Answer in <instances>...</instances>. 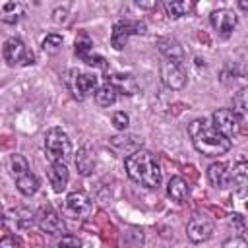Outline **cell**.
<instances>
[{
  "label": "cell",
  "mask_w": 248,
  "mask_h": 248,
  "mask_svg": "<svg viewBox=\"0 0 248 248\" xmlns=\"http://www.w3.org/2000/svg\"><path fill=\"white\" fill-rule=\"evenodd\" d=\"M124 169L128 176L143 188H159L161 184V167L155 155L147 149H136L124 159Z\"/></svg>",
  "instance_id": "cell-1"
},
{
  "label": "cell",
  "mask_w": 248,
  "mask_h": 248,
  "mask_svg": "<svg viewBox=\"0 0 248 248\" xmlns=\"http://www.w3.org/2000/svg\"><path fill=\"white\" fill-rule=\"evenodd\" d=\"M188 134H190V140L194 143V147L205 155V157H219V155H225L229 149H231V140L223 138L213 126L209 120L205 118H196L188 124Z\"/></svg>",
  "instance_id": "cell-2"
},
{
  "label": "cell",
  "mask_w": 248,
  "mask_h": 248,
  "mask_svg": "<svg viewBox=\"0 0 248 248\" xmlns=\"http://www.w3.org/2000/svg\"><path fill=\"white\" fill-rule=\"evenodd\" d=\"M45 153L50 163H68L74 155L72 141L62 128H50L45 134Z\"/></svg>",
  "instance_id": "cell-3"
},
{
  "label": "cell",
  "mask_w": 248,
  "mask_h": 248,
  "mask_svg": "<svg viewBox=\"0 0 248 248\" xmlns=\"http://www.w3.org/2000/svg\"><path fill=\"white\" fill-rule=\"evenodd\" d=\"M2 56L10 66H29L35 62L33 50L19 37H10L2 45Z\"/></svg>",
  "instance_id": "cell-4"
},
{
  "label": "cell",
  "mask_w": 248,
  "mask_h": 248,
  "mask_svg": "<svg viewBox=\"0 0 248 248\" xmlns=\"http://www.w3.org/2000/svg\"><path fill=\"white\" fill-rule=\"evenodd\" d=\"M99 79L95 74L91 72H83V70H72L68 74V89L72 93L74 99L78 101H83L87 95L95 93V89L99 87L97 85Z\"/></svg>",
  "instance_id": "cell-5"
},
{
  "label": "cell",
  "mask_w": 248,
  "mask_h": 248,
  "mask_svg": "<svg viewBox=\"0 0 248 248\" xmlns=\"http://www.w3.org/2000/svg\"><path fill=\"white\" fill-rule=\"evenodd\" d=\"M145 31H147V27H145V23L140 21V19H120V21H116L114 27H112L110 45H112V48L122 50L132 35H145Z\"/></svg>",
  "instance_id": "cell-6"
},
{
  "label": "cell",
  "mask_w": 248,
  "mask_h": 248,
  "mask_svg": "<svg viewBox=\"0 0 248 248\" xmlns=\"http://www.w3.org/2000/svg\"><path fill=\"white\" fill-rule=\"evenodd\" d=\"M211 126L227 140H232L240 132V120L231 108H217L211 114Z\"/></svg>",
  "instance_id": "cell-7"
},
{
  "label": "cell",
  "mask_w": 248,
  "mask_h": 248,
  "mask_svg": "<svg viewBox=\"0 0 248 248\" xmlns=\"http://www.w3.org/2000/svg\"><path fill=\"white\" fill-rule=\"evenodd\" d=\"M91 207H93L91 198L85 192H72L66 196L62 211L70 219H83L91 213Z\"/></svg>",
  "instance_id": "cell-8"
},
{
  "label": "cell",
  "mask_w": 248,
  "mask_h": 248,
  "mask_svg": "<svg viewBox=\"0 0 248 248\" xmlns=\"http://www.w3.org/2000/svg\"><path fill=\"white\" fill-rule=\"evenodd\" d=\"M161 79L163 83L169 87V89H182L188 81V76H186V70L182 68V64H176V62H170V60H165L161 64Z\"/></svg>",
  "instance_id": "cell-9"
},
{
  "label": "cell",
  "mask_w": 248,
  "mask_h": 248,
  "mask_svg": "<svg viewBox=\"0 0 248 248\" xmlns=\"http://www.w3.org/2000/svg\"><path fill=\"white\" fill-rule=\"evenodd\" d=\"M35 223H37V227L43 232H48V234H56V232H62L64 231V223L60 219V215L50 205H43L35 213Z\"/></svg>",
  "instance_id": "cell-10"
},
{
  "label": "cell",
  "mask_w": 248,
  "mask_h": 248,
  "mask_svg": "<svg viewBox=\"0 0 248 248\" xmlns=\"http://www.w3.org/2000/svg\"><path fill=\"white\" fill-rule=\"evenodd\" d=\"M209 19H211V25H213V29H215V33L219 37H229L234 31L236 23H238L236 14L232 10H227V8H221V10L211 12Z\"/></svg>",
  "instance_id": "cell-11"
},
{
  "label": "cell",
  "mask_w": 248,
  "mask_h": 248,
  "mask_svg": "<svg viewBox=\"0 0 248 248\" xmlns=\"http://www.w3.org/2000/svg\"><path fill=\"white\" fill-rule=\"evenodd\" d=\"M213 232V223L205 215H194L186 225V234L192 242H205Z\"/></svg>",
  "instance_id": "cell-12"
},
{
  "label": "cell",
  "mask_w": 248,
  "mask_h": 248,
  "mask_svg": "<svg viewBox=\"0 0 248 248\" xmlns=\"http://www.w3.org/2000/svg\"><path fill=\"white\" fill-rule=\"evenodd\" d=\"M46 178H48L52 190H54L56 194H60V192H64L66 186H68L70 172H68V169H66L64 163H50L48 169H46Z\"/></svg>",
  "instance_id": "cell-13"
},
{
  "label": "cell",
  "mask_w": 248,
  "mask_h": 248,
  "mask_svg": "<svg viewBox=\"0 0 248 248\" xmlns=\"http://www.w3.org/2000/svg\"><path fill=\"white\" fill-rule=\"evenodd\" d=\"M27 6L17 0H0V21L4 23H17L25 16Z\"/></svg>",
  "instance_id": "cell-14"
},
{
  "label": "cell",
  "mask_w": 248,
  "mask_h": 248,
  "mask_svg": "<svg viewBox=\"0 0 248 248\" xmlns=\"http://www.w3.org/2000/svg\"><path fill=\"white\" fill-rule=\"evenodd\" d=\"M157 46H159V52L165 56V60H170V62H176V64H180L184 60V48H182V45L174 37L159 39Z\"/></svg>",
  "instance_id": "cell-15"
},
{
  "label": "cell",
  "mask_w": 248,
  "mask_h": 248,
  "mask_svg": "<svg viewBox=\"0 0 248 248\" xmlns=\"http://www.w3.org/2000/svg\"><path fill=\"white\" fill-rule=\"evenodd\" d=\"M207 180H209V184L215 186V188H225V186H229V182H231V170H229L227 163H221V161L211 163V165L207 167Z\"/></svg>",
  "instance_id": "cell-16"
},
{
  "label": "cell",
  "mask_w": 248,
  "mask_h": 248,
  "mask_svg": "<svg viewBox=\"0 0 248 248\" xmlns=\"http://www.w3.org/2000/svg\"><path fill=\"white\" fill-rule=\"evenodd\" d=\"M167 194L172 202L176 203H182L190 198V184L182 178V176H172L167 184Z\"/></svg>",
  "instance_id": "cell-17"
},
{
  "label": "cell",
  "mask_w": 248,
  "mask_h": 248,
  "mask_svg": "<svg viewBox=\"0 0 248 248\" xmlns=\"http://www.w3.org/2000/svg\"><path fill=\"white\" fill-rule=\"evenodd\" d=\"M76 169H78V172L83 174V176H87V174L93 172V169H95V153H93L91 147L83 145V147L78 151V155H76Z\"/></svg>",
  "instance_id": "cell-18"
},
{
  "label": "cell",
  "mask_w": 248,
  "mask_h": 248,
  "mask_svg": "<svg viewBox=\"0 0 248 248\" xmlns=\"http://www.w3.org/2000/svg\"><path fill=\"white\" fill-rule=\"evenodd\" d=\"M229 184H232V188L236 190V194H238L240 198H244V196H246L248 170H246V163H244V161H240V163L232 169V172H231V182H229Z\"/></svg>",
  "instance_id": "cell-19"
},
{
  "label": "cell",
  "mask_w": 248,
  "mask_h": 248,
  "mask_svg": "<svg viewBox=\"0 0 248 248\" xmlns=\"http://www.w3.org/2000/svg\"><path fill=\"white\" fill-rule=\"evenodd\" d=\"M108 83L116 89V93H124V95H134L136 89H138L136 79L128 74H114V76H110Z\"/></svg>",
  "instance_id": "cell-20"
},
{
  "label": "cell",
  "mask_w": 248,
  "mask_h": 248,
  "mask_svg": "<svg viewBox=\"0 0 248 248\" xmlns=\"http://www.w3.org/2000/svg\"><path fill=\"white\" fill-rule=\"evenodd\" d=\"M165 10L170 17H182V16H188L192 10H194V2H188V0H167L165 2Z\"/></svg>",
  "instance_id": "cell-21"
},
{
  "label": "cell",
  "mask_w": 248,
  "mask_h": 248,
  "mask_svg": "<svg viewBox=\"0 0 248 248\" xmlns=\"http://www.w3.org/2000/svg\"><path fill=\"white\" fill-rule=\"evenodd\" d=\"M114 101H116V89L107 81V83H103V85H99L97 89H95V103L99 105V107H110V105H114Z\"/></svg>",
  "instance_id": "cell-22"
},
{
  "label": "cell",
  "mask_w": 248,
  "mask_h": 248,
  "mask_svg": "<svg viewBox=\"0 0 248 248\" xmlns=\"http://www.w3.org/2000/svg\"><path fill=\"white\" fill-rule=\"evenodd\" d=\"M16 186H17V190H19L23 196H33V194H37V190H39V180H37L35 174L25 172V174H21V176H16Z\"/></svg>",
  "instance_id": "cell-23"
},
{
  "label": "cell",
  "mask_w": 248,
  "mask_h": 248,
  "mask_svg": "<svg viewBox=\"0 0 248 248\" xmlns=\"http://www.w3.org/2000/svg\"><path fill=\"white\" fill-rule=\"evenodd\" d=\"M232 112L240 120V124L246 120V89H240L232 99Z\"/></svg>",
  "instance_id": "cell-24"
},
{
  "label": "cell",
  "mask_w": 248,
  "mask_h": 248,
  "mask_svg": "<svg viewBox=\"0 0 248 248\" xmlns=\"http://www.w3.org/2000/svg\"><path fill=\"white\" fill-rule=\"evenodd\" d=\"M76 48H74V52H76V56L81 60V58H85L89 52H93V43H91V39L85 35V33H81L78 39H76V45H74Z\"/></svg>",
  "instance_id": "cell-25"
},
{
  "label": "cell",
  "mask_w": 248,
  "mask_h": 248,
  "mask_svg": "<svg viewBox=\"0 0 248 248\" xmlns=\"http://www.w3.org/2000/svg\"><path fill=\"white\" fill-rule=\"evenodd\" d=\"M41 46H43V50H45V52L54 54V52H58V50H60V46H62V37H60L58 33H50V35H46V37L43 39Z\"/></svg>",
  "instance_id": "cell-26"
},
{
  "label": "cell",
  "mask_w": 248,
  "mask_h": 248,
  "mask_svg": "<svg viewBox=\"0 0 248 248\" xmlns=\"http://www.w3.org/2000/svg\"><path fill=\"white\" fill-rule=\"evenodd\" d=\"M12 172H14V176H21V174L29 172V163L23 155H19V153L12 155Z\"/></svg>",
  "instance_id": "cell-27"
},
{
  "label": "cell",
  "mask_w": 248,
  "mask_h": 248,
  "mask_svg": "<svg viewBox=\"0 0 248 248\" xmlns=\"http://www.w3.org/2000/svg\"><path fill=\"white\" fill-rule=\"evenodd\" d=\"M54 248H81V240L74 234H64L62 238L56 240V246Z\"/></svg>",
  "instance_id": "cell-28"
},
{
  "label": "cell",
  "mask_w": 248,
  "mask_h": 248,
  "mask_svg": "<svg viewBox=\"0 0 248 248\" xmlns=\"http://www.w3.org/2000/svg\"><path fill=\"white\" fill-rule=\"evenodd\" d=\"M128 124H130V116H128L126 112L116 110V112L112 114V126H114L116 130H126Z\"/></svg>",
  "instance_id": "cell-29"
},
{
  "label": "cell",
  "mask_w": 248,
  "mask_h": 248,
  "mask_svg": "<svg viewBox=\"0 0 248 248\" xmlns=\"http://www.w3.org/2000/svg\"><path fill=\"white\" fill-rule=\"evenodd\" d=\"M0 248H23V244H21V240L17 236L8 234V236H4L0 240Z\"/></svg>",
  "instance_id": "cell-30"
},
{
  "label": "cell",
  "mask_w": 248,
  "mask_h": 248,
  "mask_svg": "<svg viewBox=\"0 0 248 248\" xmlns=\"http://www.w3.org/2000/svg\"><path fill=\"white\" fill-rule=\"evenodd\" d=\"M223 248H248V244H246V240L242 236H232L231 240H227L223 244Z\"/></svg>",
  "instance_id": "cell-31"
},
{
  "label": "cell",
  "mask_w": 248,
  "mask_h": 248,
  "mask_svg": "<svg viewBox=\"0 0 248 248\" xmlns=\"http://www.w3.org/2000/svg\"><path fill=\"white\" fill-rule=\"evenodd\" d=\"M231 225L238 227V231H244V217L240 213H232L231 215Z\"/></svg>",
  "instance_id": "cell-32"
},
{
  "label": "cell",
  "mask_w": 248,
  "mask_h": 248,
  "mask_svg": "<svg viewBox=\"0 0 248 248\" xmlns=\"http://www.w3.org/2000/svg\"><path fill=\"white\" fill-rule=\"evenodd\" d=\"M136 6H138V8H155L157 4H155V2H140V0H138Z\"/></svg>",
  "instance_id": "cell-33"
}]
</instances>
